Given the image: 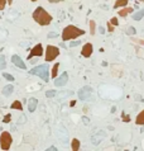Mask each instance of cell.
I'll return each instance as SVG.
<instances>
[{
  "label": "cell",
  "instance_id": "6da1fadb",
  "mask_svg": "<svg viewBox=\"0 0 144 151\" xmlns=\"http://www.w3.org/2000/svg\"><path fill=\"white\" fill-rule=\"evenodd\" d=\"M33 19L41 26H48L49 23L52 22L51 14L47 13L42 6H38L37 9L33 11Z\"/></svg>",
  "mask_w": 144,
  "mask_h": 151
},
{
  "label": "cell",
  "instance_id": "7a4b0ae2",
  "mask_svg": "<svg viewBox=\"0 0 144 151\" xmlns=\"http://www.w3.org/2000/svg\"><path fill=\"white\" fill-rule=\"evenodd\" d=\"M82 34H85V30L80 29L78 27H76V26L70 24L63 29L62 38H63V41H68V40H73V38H76V37L82 36Z\"/></svg>",
  "mask_w": 144,
  "mask_h": 151
},
{
  "label": "cell",
  "instance_id": "3957f363",
  "mask_svg": "<svg viewBox=\"0 0 144 151\" xmlns=\"http://www.w3.org/2000/svg\"><path fill=\"white\" fill-rule=\"evenodd\" d=\"M30 75H38L42 80H44L45 83H48L49 77H48V66L47 65H39V66L32 69L29 71Z\"/></svg>",
  "mask_w": 144,
  "mask_h": 151
},
{
  "label": "cell",
  "instance_id": "277c9868",
  "mask_svg": "<svg viewBox=\"0 0 144 151\" xmlns=\"http://www.w3.org/2000/svg\"><path fill=\"white\" fill-rule=\"evenodd\" d=\"M11 142H13V138H11V135L9 132H3L0 135V146H1V150H9Z\"/></svg>",
  "mask_w": 144,
  "mask_h": 151
},
{
  "label": "cell",
  "instance_id": "5b68a950",
  "mask_svg": "<svg viewBox=\"0 0 144 151\" xmlns=\"http://www.w3.org/2000/svg\"><path fill=\"white\" fill-rule=\"evenodd\" d=\"M59 55V50L58 47H56V46H47V48H45V61H48V62H51L56 59L57 56Z\"/></svg>",
  "mask_w": 144,
  "mask_h": 151
},
{
  "label": "cell",
  "instance_id": "8992f818",
  "mask_svg": "<svg viewBox=\"0 0 144 151\" xmlns=\"http://www.w3.org/2000/svg\"><path fill=\"white\" fill-rule=\"evenodd\" d=\"M92 94V88L91 86H83L78 90V98L81 100H89Z\"/></svg>",
  "mask_w": 144,
  "mask_h": 151
},
{
  "label": "cell",
  "instance_id": "52a82bcc",
  "mask_svg": "<svg viewBox=\"0 0 144 151\" xmlns=\"http://www.w3.org/2000/svg\"><path fill=\"white\" fill-rule=\"evenodd\" d=\"M42 55H43V46H42L41 43H38V45H36V47L32 48L28 59H32V57H34V56H42Z\"/></svg>",
  "mask_w": 144,
  "mask_h": 151
},
{
  "label": "cell",
  "instance_id": "ba28073f",
  "mask_svg": "<svg viewBox=\"0 0 144 151\" xmlns=\"http://www.w3.org/2000/svg\"><path fill=\"white\" fill-rule=\"evenodd\" d=\"M67 81H68V74L67 72H63L59 77H56L55 79V85L56 86H63V85H66Z\"/></svg>",
  "mask_w": 144,
  "mask_h": 151
},
{
  "label": "cell",
  "instance_id": "9c48e42d",
  "mask_svg": "<svg viewBox=\"0 0 144 151\" xmlns=\"http://www.w3.org/2000/svg\"><path fill=\"white\" fill-rule=\"evenodd\" d=\"M11 62H13L15 66L19 67V69H23L24 70L25 69V64H24V61L22 60V57H19L18 55H14L13 57H11Z\"/></svg>",
  "mask_w": 144,
  "mask_h": 151
},
{
  "label": "cell",
  "instance_id": "30bf717a",
  "mask_svg": "<svg viewBox=\"0 0 144 151\" xmlns=\"http://www.w3.org/2000/svg\"><path fill=\"white\" fill-rule=\"evenodd\" d=\"M81 55L83 57H86V59L92 55V45H91V43H86L85 46H83L82 50H81Z\"/></svg>",
  "mask_w": 144,
  "mask_h": 151
},
{
  "label": "cell",
  "instance_id": "8fae6325",
  "mask_svg": "<svg viewBox=\"0 0 144 151\" xmlns=\"http://www.w3.org/2000/svg\"><path fill=\"white\" fill-rule=\"evenodd\" d=\"M37 104H38V100L36 98H30L28 100V109H29V112H34V111H36Z\"/></svg>",
  "mask_w": 144,
  "mask_h": 151
},
{
  "label": "cell",
  "instance_id": "7c38bea8",
  "mask_svg": "<svg viewBox=\"0 0 144 151\" xmlns=\"http://www.w3.org/2000/svg\"><path fill=\"white\" fill-rule=\"evenodd\" d=\"M13 90H14L13 85H6V86H4V89H3V94L5 96H9L11 93H13Z\"/></svg>",
  "mask_w": 144,
  "mask_h": 151
},
{
  "label": "cell",
  "instance_id": "4fadbf2b",
  "mask_svg": "<svg viewBox=\"0 0 144 151\" xmlns=\"http://www.w3.org/2000/svg\"><path fill=\"white\" fill-rule=\"evenodd\" d=\"M135 123H136V125H142V126H144V111H142L138 116H136Z\"/></svg>",
  "mask_w": 144,
  "mask_h": 151
},
{
  "label": "cell",
  "instance_id": "5bb4252c",
  "mask_svg": "<svg viewBox=\"0 0 144 151\" xmlns=\"http://www.w3.org/2000/svg\"><path fill=\"white\" fill-rule=\"evenodd\" d=\"M131 11H133V8H130V6L127 8V6H125L124 9H121V10L119 11V15H120V17H127V14L131 13Z\"/></svg>",
  "mask_w": 144,
  "mask_h": 151
},
{
  "label": "cell",
  "instance_id": "9a60e30c",
  "mask_svg": "<svg viewBox=\"0 0 144 151\" xmlns=\"http://www.w3.org/2000/svg\"><path fill=\"white\" fill-rule=\"evenodd\" d=\"M129 3V0H116L114 4V8H120V6H127V4Z\"/></svg>",
  "mask_w": 144,
  "mask_h": 151
},
{
  "label": "cell",
  "instance_id": "2e32d148",
  "mask_svg": "<svg viewBox=\"0 0 144 151\" xmlns=\"http://www.w3.org/2000/svg\"><path fill=\"white\" fill-rule=\"evenodd\" d=\"M143 17H144V9L136 11L135 14H133V19H134V21H140Z\"/></svg>",
  "mask_w": 144,
  "mask_h": 151
},
{
  "label": "cell",
  "instance_id": "e0dca14e",
  "mask_svg": "<svg viewBox=\"0 0 144 151\" xmlns=\"http://www.w3.org/2000/svg\"><path fill=\"white\" fill-rule=\"evenodd\" d=\"M71 147H72V150H73V151L80 150V141L77 140V138H73V140H72V142H71Z\"/></svg>",
  "mask_w": 144,
  "mask_h": 151
},
{
  "label": "cell",
  "instance_id": "ac0fdd59",
  "mask_svg": "<svg viewBox=\"0 0 144 151\" xmlns=\"http://www.w3.org/2000/svg\"><path fill=\"white\" fill-rule=\"evenodd\" d=\"M11 108H13V109L22 111L23 109V106H22V103L19 102V100H15V102H13V104H11Z\"/></svg>",
  "mask_w": 144,
  "mask_h": 151
},
{
  "label": "cell",
  "instance_id": "d6986e66",
  "mask_svg": "<svg viewBox=\"0 0 144 151\" xmlns=\"http://www.w3.org/2000/svg\"><path fill=\"white\" fill-rule=\"evenodd\" d=\"M6 67V61H5V57L3 55H0V70H4Z\"/></svg>",
  "mask_w": 144,
  "mask_h": 151
},
{
  "label": "cell",
  "instance_id": "ffe728a7",
  "mask_svg": "<svg viewBox=\"0 0 144 151\" xmlns=\"http://www.w3.org/2000/svg\"><path fill=\"white\" fill-rule=\"evenodd\" d=\"M58 67H59V64H58V62H57V64L55 65V66L52 67V77H55V79L57 77V72H58Z\"/></svg>",
  "mask_w": 144,
  "mask_h": 151
},
{
  "label": "cell",
  "instance_id": "44dd1931",
  "mask_svg": "<svg viewBox=\"0 0 144 151\" xmlns=\"http://www.w3.org/2000/svg\"><path fill=\"white\" fill-rule=\"evenodd\" d=\"M95 27H96V23H95L94 21H90V34L91 36L95 34Z\"/></svg>",
  "mask_w": 144,
  "mask_h": 151
},
{
  "label": "cell",
  "instance_id": "7402d4cb",
  "mask_svg": "<svg viewBox=\"0 0 144 151\" xmlns=\"http://www.w3.org/2000/svg\"><path fill=\"white\" fill-rule=\"evenodd\" d=\"M136 33V30L134 27H128V29H127V34L128 36H134V34Z\"/></svg>",
  "mask_w": 144,
  "mask_h": 151
},
{
  "label": "cell",
  "instance_id": "603a6c76",
  "mask_svg": "<svg viewBox=\"0 0 144 151\" xmlns=\"http://www.w3.org/2000/svg\"><path fill=\"white\" fill-rule=\"evenodd\" d=\"M56 90H48V91H45V96L47 98H53V96H56Z\"/></svg>",
  "mask_w": 144,
  "mask_h": 151
},
{
  "label": "cell",
  "instance_id": "cb8c5ba5",
  "mask_svg": "<svg viewBox=\"0 0 144 151\" xmlns=\"http://www.w3.org/2000/svg\"><path fill=\"white\" fill-rule=\"evenodd\" d=\"M3 76H4V77H5V79H6V80H9V81H14V77H13V76H11L10 74H6V72H4V74H3Z\"/></svg>",
  "mask_w": 144,
  "mask_h": 151
},
{
  "label": "cell",
  "instance_id": "d4e9b609",
  "mask_svg": "<svg viewBox=\"0 0 144 151\" xmlns=\"http://www.w3.org/2000/svg\"><path fill=\"white\" fill-rule=\"evenodd\" d=\"M131 41L135 42V43H139V45H143V46H144V41H143V40H139V38H134V37H133Z\"/></svg>",
  "mask_w": 144,
  "mask_h": 151
},
{
  "label": "cell",
  "instance_id": "484cf974",
  "mask_svg": "<svg viewBox=\"0 0 144 151\" xmlns=\"http://www.w3.org/2000/svg\"><path fill=\"white\" fill-rule=\"evenodd\" d=\"M10 119H11V114H6V116H5V118L3 119V122H4V123H9V122H10Z\"/></svg>",
  "mask_w": 144,
  "mask_h": 151
},
{
  "label": "cell",
  "instance_id": "4316f807",
  "mask_svg": "<svg viewBox=\"0 0 144 151\" xmlns=\"http://www.w3.org/2000/svg\"><path fill=\"white\" fill-rule=\"evenodd\" d=\"M81 42L80 41H73V42H71V45H70V47H76V46H78Z\"/></svg>",
  "mask_w": 144,
  "mask_h": 151
},
{
  "label": "cell",
  "instance_id": "83f0119b",
  "mask_svg": "<svg viewBox=\"0 0 144 151\" xmlns=\"http://www.w3.org/2000/svg\"><path fill=\"white\" fill-rule=\"evenodd\" d=\"M110 23H111L113 26H115V27H116L117 24H119V22H117V19H116V18H113L111 21H110Z\"/></svg>",
  "mask_w": 144,
  "mask_h": 151
},
{
  "label": "cell",
  "instance_id": "f1b7e54d",
  "mask_svg": "<svg viewBox=\"0 0 144 151\" xmlns=\"http://www.w3.org/2000/svg\"><path fill=\"white\" fill-rule=\"evenodd\" d=\"M5 0H0V10H3L4 8H5Z\"/></svg>",
  "mask_w": 144,
  "mask_h": 151
},
{
  "label": "cell",
  "instance_id": "f546056e",
  "mask_svg": "<svg viewBox=\"0 0 144 151\" xmlns=\"http://www.w3.org/2000/svg\"><path fill=\"white\" fill-rule=\"evenodd\" d=\"M56 37H58V34L55 33V32H51L48 34V38H56Z\"/></svg>",
  "mask_w": 144,
  "mask_h": 151
},
{
  "label": "cell",
  "instance_id": "4dcf8cb0",
  "mask_svg": "<svg viewBox=\"0 0 144 151\" xmlns=\"http://www.w3.org/2000/svg\"><path fill=\"white\" fill-rule=\"evenodd\" d=\"M108 29H109V32H113L114 30V26L110 22H108Z\"/></svg>",
  "mask_w": 144,
  "mask_h": 151
},
{
  "label": "cell",
  "instance_id": "1f68e13d",
  "mask_svg": "<svg viewBox=\"0 0 144 151\" xmlns=\"http://www.w3.org/2000/svg\"><path fill=\"white\" fill-rule=\"evenodd\" d=\"M123 121H124V122H129V121H130V118H129L128 114L125 116V113H123Z\"/></svg>",
  "mask_w": 144,
  "mask_h": 151
},
{
  "label": "cell",
  "instance_id": "d6a6232c",
  "mask_svg": "<svg viewBox=\"0 0 144 151\" xmlns=\"http://www.w3.org/2000/svg\"><path fill=\"white\" fill-rule=\"evenodd\" d=\"M99 32H100L101 34H104V33H105V29L102 28V27H100V28H99Z\"/></svg>",
  "mask_w": 144,
  "mask_h": 151
},
{
  "label": "cell",
  "instance_id": "836d02e7",
  "mask_svg": "<svg viewBox=\"0 0 144 151\" xmlns=\"http://www.w3.org/2000/svg\"><path fill=\"white\" fill-rule=\"evenodd\" d=\"M135 99H138L139 102H143V99H142V96L140 95H135Z\"/></svg>",
  "mask_w": 144,
  "mask_h": 151
},
{
  "label": "cell",
  "instance_id": "e575fe53",
  "mask_svg": "<svg viewBox=\"0 0 144 151\" xmlns=\"http://www.w3.org/2000/svg\"><path fill=\"white\" fill-rule=\"evenodd\" d=\"M49 3H59V1H62V0H48Z\"/></svg>",
  "mask_w": 144,
  "mask_h": 151
},
{
  "label": "cell",
  "instance_id": "d590c367",
  "mask_svg": "<svg viewBox=\"0 0 144 151\" xmlns=\"http://www.w3.org/2000/svg\"><path fill=\"white\" fill-rule=\"evenodd\" d=\"M47 150H49V151H53V150H57V149L55 147V146H51V147H49V149H47Z\"/></svg>",
  "mask_w": 144,
  "mask_h": 151
},
{
  "label": "cell",
  "instance_id": "8d00e7d4",
  "mask_svg": "<svg viewBox=\"0 0 144 151\" xmlns=\"http://www.w3.org/2000/svg\"><path fill=\"white\" fill-rule=\"evenodd\" d=\"M75 103H76V102H75V100H72V102L70 103V106H71V107H73V106H75Z\"/></svg>",
  "mask_w": 144,
  "mask_h": 151
},
{
  "label": "cell",
  "instance_id": "74e56055",
  "mask_svg": "<svg viewBox=\"0 0 144 151\" xmlns=\"http://www.w3.org/2000/svg\"><path fill=\"white\" fill-rule=\"evenodd\" d=\"M83 122H85V123H89V119H87L86 117H83Z\"/></svg>",
  "mask_w": 144,
  "mask_h": 151
},
{
  "label": "cell",
  "instance_id": "f35d334b",
  "mask_svg": "<svg viewBox=\"0 0 144 151\" xmlns=\"http://www.w3.org/2000/svg\"><path fill=\"white\" fill-rule=\"evenodd\" d=\"M11 1H13V0H8V3H9V4H11Z\"/></svg>",
  "mask_w": 144,
  "mask_h": 151
},
{
  "label": "cell",
  "instance_id": "ab89813d",
  "mask_svg": "<svg viewBox=\"0 0 144 151\" xmlns=\"http://www.w3.org/2000/svg\"><path fill=\"white\" fill-rule=\"evenodd\" d=\"M140 1H142V3H144V0H140Z\"/></svg>",
  "mask_w": 144,
  "mask_h": 151
},
{
  "label": "cell",
  "instance_id": "60d3db41",
  "mask_svg": "<svg viewBox=\"0 0 144 151\" xmlns=\"http://www.w3.org/2000/svg\"><path fill=\"white\" fill-rule=\"evenodd\" d=\"M32 1H37V0H32Z\"/></svg>",
  "mask_w": 144,
  "mask_h": 151
}]
</instances>
